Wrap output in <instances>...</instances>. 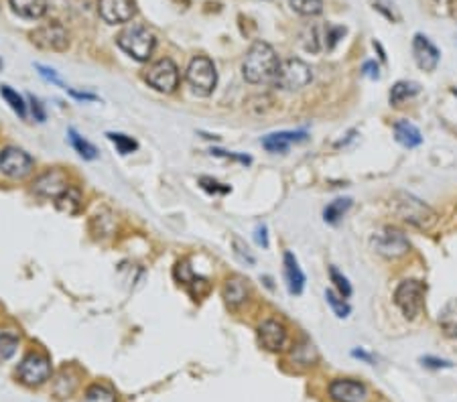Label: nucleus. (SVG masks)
<instances>
[{"instance_id": "obj_30", "label": "nucleus", "mask_w": 457, "mask_h": 402, "mask_svg": "<svg viewBox=\"0 0 457 402\" xmlns=\"http://www.w3.org/2000/svg\"><path fill=\"white\" fill-rule=\"evenodd\" d=\"M84 402H116V394L104 384H91L86 390Z\"/></svg>"}, {"instance_id": "obj_6", "label": "nucleus", "mask_w": 457, "mask_h": 402, "mask_svg": "<svg viewBox=\"0 0 457 402\" xmlns=\"http://www.w3.org/2000/svg\"><path fill=\"white\" fill-rule=\"evenodd\" d=\"M425 284L416 278L403 280L394 291V303L407 319H416L425 307Z\"/></svg>"}, {"instance_id": "obj_22", "label": "nucleus", "mask_w": 457, "mask_h": 402, "mask_svg": "<svg viewBox=\"0 0 457 402\" xmlns=\"http://www.w3.org/2000/svg\"><path fill=\"white\" fill-rule=\"evenodd\" d=\"M10 8L23 19H41L47 12V0H8Z\"/></svg>"}, {"instance_id": "obj_47", "label": "nucleus", "mask_w": 457, "mask_h": 402, "mask_svg": "<svg viewBox=\"0 0 457 402\" xmlns=\"http://www.w3.org/2000/svg\"><path fill=\"white\" fill-rule=\"evenodd\" d=\"M0 67H2V61H0Z\"/></svg>"}, {"instance_id": "obj_34", "label": "nucleus", "mask_w": 457, "mask_h": 402, "mask_svg": "<svg viewBox=\"0 0 457 402\" xmlns=\"http://www.w3.org/2000/svg\"><path fill=\"white\" fill-rule=\"evenodd\" d=\"M16 348H19V337L12 333H2L0 335V361L14 356Z\"/></svg>"}, {"instance_id": "obj_40", "label": "nucleus", "mask_w": 457, "mask_h": 402, "mask_svg": "<svg viewBox=\"0 0 457 402\" xmlns=\"http://www.w3.org/2000/svg\"><path fill=\"white\" fill-rule=\"evenodd\" d=\"M212 155L216 157H224V159H234V161H240L244 165H250V157H242V155H236V153H226V150H220V148H212Z\"/></svg>"}, {"instance_id": "obj_2", "label": "nucleus", "mask_w": 457, "mask_h": 402, "mask_svg": "<svg viewBox=\"0 0 457 402\" xmlns=\"http://www.w3.org/2000/svg\"><path fill=\"white\" fill-rule=\"evenodd\" d=\"M390 205H392L394 214L403 222H407L412 227H416V230H423V232L431 230L437 223V220H439L437 212L433 208H429L423 199H419L416 195L407 193V191L394 193Z\"/></svg>"}, {"instance_id": "obj_20", "label": "nucleus", "mask_w": 457, "mask_h": 402, "mask_svg": "<svg viewBox=\"0 0 457 402\" xmlns=\"http://www.w3.org/2000/svg\"><path fill=\"white\" fill-rule=\"evenodd\" d=\"M80 384V374L74 368H63L53 384V392L57 399H69Z\"/></svg>"}, {"instance_id": "obj_43", "label": "nucleus", "mask_w": 457, "mask_h": 402, "mask_svg": "<svg viewBox=\"0 0 457 402\" xmlns=\"http://www.w3.org/2000/svg\"><path fill=\"white\" fill-rule=\"evenodd\" d=\"M37 69H39V74L45 78V80H49V82H53V84H57V86H63V82L57 78V74H55V69H49V67H45V65H39L37 63Z\"/></svg>"}, {"instance_id": "obj_38", "label": "nucleus", "mask_w": 457, "mask_h": 402, "mask_svg": "<svg viewBox=\"0 0 457 402\" xmlns=\"http://www.w3.org/2000/svg\"><path fill=\"white\" fill-rule=\"evenodd\" d=\"M376 10H380L386 19H390V21H399L401 16H399V12H397V8H394V4L390 2V0H376V6H374Z\"/></svg>"}, {"instance_id": "obj_39", "label": "nucleus", "mask_w": 457, "mask_h": 402, "mask_svg": "<svg viewBox=\"0 0 457 402\" xmlns=\"http://www.w3.org/2000/svg\"><path fill=\"white\" fill-rule=\"evenodd\" d=\"M29 106H31V112H33L35 120H37V122H45V108H43V104H41L35 96H29Z\"/></svg>"}, {"instance_id": "obj_42", "label": "nucleus", "mask_w": 457, "mask_h": 402, "mask_svg": "<svg viewBox=\"0 0 457 402\" xmlns=\"http://www.w3.org/2000/svg\"><path fill=\"white\" fill-rule=\"evenodd\" d=\"M254 238H256L258 246H263V248H269V234H267V225H265V223H258V225H256Z\"/></svg>"}, {"instance_id": "obj_35", "label": "nucleus", "mask_w": 457, "mask_h": 402, "mask_svg": "<svg viewBox=\"0 0 457 402\" xmlns=\"http://www.w3.org/2000/svg\"><path fill=\"white\" fill-rule=\"evenodd\" d=\"M344 35H346V29H344V27L327 25V29H325V33H323V45H325V49H333Z\"/></svg>"}, {"instance_id": "obj_19", "label": "nucleus", "mask_w": 457, "mask_h": 402, "mask_svg": "<svg viewBox=\"0 0 457 402\" xmlns=\"http://www.w3.org/2000/svg\"><path fill=\"white\" fill-rule=\"evenodd\" d=\"M303 140H307L305 133H274L263 138V146L269 153H287L293 142H303Z\"/></svg>"}, {"instance_id": "obj_26", "label": "nucleus", "mask_w": 457, "mask_h": 402, "mask_svg": "<svg viewBox=\"0 0 457 402\" xmlns=\"http://www.w3.org/2000/svg\"><path fill=\"white\" fill-rule=\"evenodd\" d=\"M419 84H414V82H397L392 89H390V104L392 106H401V104H405L407 100H411L414 98L416 93H419Z\"/></svg>"}, {"instance_id": "obj_1", "label": "nucleus", "mask_w": 457, "mask_h": 402, "mask_svg": "<svg viewBox=\"0 0 457 402\" xmlns=\"http://www.w3.org/2000/svg\"><path fill=\"white\" fill-rule=\"evenodd\" d=\"M278 65H280V61H278L273 47L265 41H256L248 49V53L244 57L242 74H244L246 82H250V84H267V82H274Z\"/></svg>"}, {"instance_id": "obj_15", "label": "nucleus", "mask_w": 457, "mask_h": 402, "mask_svg": "<svg viewBox=\"0 0 457 402\" xmlns=\"http://www.w3.org/2000/svg\"><path fill=\"white\" fill-rule=\"evenodd\" d=\"M412 57L416 61V65L423 69V71H433L437 65H439V49L431 43L425 35L416 33L414 39H412Z\"/></svg>"}, {"instance_id": "obj_8", "label": "nucleus", "mask_w": 457, "mask_h": 402, "mask_svg": "<svg viewBox=\"0 0 457 402\" xmlns=\"http://www.w3.org/2000/svg\"><path fill=\"white\" fill-rule=\"evenodd\" d=\"M35 169V161L29 153L16 146H6L0 150V173L8 179H27Z\"/></svg>"}, {"instance_id": "obj_25", "label": "nucleus", "mask_w": 457, "mask_h": 402, "mask_svg": "<svg viewBox=\"0 0 457 402\" xmlns=\"http://www.w3.org/2000/svg\"><path fill=\"white\" fill-rule=\"evenodd\" d=\"M350 208H352L350 197H337L323 210V220L327 223H337L350 212Z\"/></svg>"}, {"instance_id": "obj_11", "label": "nucleus", "mask_w": 457, "mask_h": 402, "mask_svg": "<svg viewBox=\"0 0 457 402\" xmlns=\"http://www.w3.org/2000/svg\"><path fill=\"white\" fill-rule=\"evenodd\" d=\"M33 43L47 51H65L69 47V35L59 23H51L45 27H39L31 33Z\"/></svg>"}, {"instance_id": "obj_44", "label": "nucleus", "mask_w": 457, "mask_h": 402, "mask_svg": "<svg viewBox=\"0 0 457 402\" xmlns=\"http://www.w3.org/2000/svg\"><path fill=\"white\" fill-rule=\"evenodd\" d=\"M364 76L368 78H372V80H378V65L374 63V61H366L364 63Z\"/></svg>"}, {"instance_id": "obj_29", "label": "nucleus", "mask_w": 457, "mask_h": 402, "mask_svg": "<svg viewBox=\"0 0 457 402\" xmlns=\"http://www.w3.org/2000/svg\"><path fill=\"white\" fill-rule=\"evenodd\" d=\"M106 136H108V140L116 146V150H118L120 155H131V153H135L138 148V142L133 136H129V134L108 133Z\"/></svg>"}, {"instance_id": "obj_3", "label": "nucleus", "mask_w": 457, "mask_h": 402, "mask_svg": "<svg viewBox=\"0 0 457 402\" xmlns=\"http://www.w3.org/2000/svg\"><path fill=\"white\" fill-rule=\"evenodd\" d=\"M116 43L118 47L129 53L133 59L137 61H148L153 51H155V35L142 27V25H133V27H126L118 37H116Z\"/></svg>"}, {"instance_id": "obj_13", "label": "nucleus", "mask_w": 457, "mask_h": 402, "mask_svg": "<svg viewBox=\"0 0 457 402\" xmlns=\"http://www.w3.org/2000/svg\"><path fill=\"white\" fill-rule=\"evenodd\" d=\"M98 12L108 25H122V23H129L137 14V2L135 0H100Z\"/></svg>"}, {"instance_id": "obj_24", "label": "nucleus", "mask_w": 457, "mask_h": 402, "mask_svg": "<svg viewBox=\"0 0 457 402\" xmlns=\"http://www.w3.org/2000/svg\"><path fill=\"white\" fill-rule=\"evenodd\" d=\"M439 325L445 335L457 337V299H452L443 305V309L439 311Z\"/></svg>"}, {"instance_id": "obj_46", "label": "nucleus", "mask_w": 457, "mask_h": 402, "mask_svg": "<svg viewBox=\"0 0 457 402\" xmlns=\"http://www.w3.org/2000/svg\"><path fill=\"white\" fill-rule=\"evenodd\" d=\"M69 93H71L74 98H78V100H96L93 93H80V91H74V89H69Z\"/></svg>"}, {"instance_id": "obj_9", "label": "nucleus", "mask_w": 457, "mask_h": 402, "mask_svg": "<svg viewBox=\"0 0 457 402\" xmlns=\"http://www.w3.org/2000/svg\"><path fill=\"white\" fill-rule=\"evenodd\" d=\"M19 378L27 386H41L51 378V359L41 352H31L16 370Z\"/></svg>"}, {"instance_id": "obj_33", "label": "nucleus", "mask_w": 457, "mask_h": 402, "mask_svg": "<svg viewBox=\"0 0 457 402\" xmlns=\"http://www.w3.org/2000/svg\"><path fill=\"white\" fill-rule=\"evenodd\" d=\"M329 276H331V282L335 284L337 293H339L344 299H350V297H352V284H350V280L335 267H329Z\"/></svg>"}, {"instance_id": "obj_23", "label": "nucleus", "mask_w": 457, "mask_h": 402, "mask_svg": "<svg viewBox=\"0 0 457 402\" xmlns=\"http://www.w3.org/2000/svg\"><path fill=\"white\" fill-rule=\"evenodd\" d=\"M394 138L399 144L407 146V148H414L423 142V136H421V131L409 122V120H399L394 124Z\"/></svg>"}, {"instance_id": "obj_5", "label": "nucleus", "mask_w": 457, "mask_h": 402, "mask_svg": "<svg viewBox=\"0 0 457 402\" xmlns=\"http://www.w3.org/2000/svg\"><path fill=\"white\" fill-rule=\"evenodd\" d=\"M185 78H187V84L197 96H210L218 86L216 65L210 57H203V55H197L191 59Z\"/></svg>"}, {"instance_id": "obj_32", "label": "nucleus", "mask_w": 457, "mask_h": 402, "mask_svg": "<svg viewBox=\"0 0 457 402\" xmlns=\"http://www.w3.org/2000/svg\"><path fill=\"white\" fill-rule=\"evenodd\" d=\"M289 2L303 16H313L323 10V0H289Z\"/></svg>"}, {"instance_id": "obj_16", "label": "nucleus", "mask_w": 457, "mask_h": 402, "mask_svg": "<svg viewBox=\"0 0 457 402\" xmlns=\"http://www.w3.org/2000/svg\"><path fill=\"white\" fill-rule=\"evenodd\" d=\"M69 185H67V177H65V173L63 171H59V169H51V171H47L43 175H39V177L35 179V183H33V191L37 193V195H41V197H57V195H61L65 189H67Z\"/></svg>"}, {"instance_id": "obj_21", "label": "nucleus", "mask_w": 457, "mask_h": 402, "mask_svg": "<svg viewBox=\"0 0 457 402\" xmlns=\"http://www.w3.org/2000/svg\"><path fill=\"white\" fill-rule=\"evenodd\" d=\"M82 191L78 187H67L61 195L55 197V208L61 212V214H67V216H76L80 214L82 210Z\"/></svg>"}, {"instance_id": "obj_4", "label": "nucleus", "mask_w": 457, "mask_h": 402, "mask_svg": "<svg viewBox=\"0 0 457 402\" xmlns=\"http://www.w3.org/2000/svg\"><path fill=\"white\" fill-rule=\"evenodd\" d=\"M311 80H313L311 67L303 59L291 57V59H287V61H282L278 65V71H276V78H274V86L285 89V91H297V89H303L305 86H309Z\"/></svg>"}, {"instance_id": "obj_37", "label": "nucleus", "mask_w": 457, "mask_h": 402, "mask_svg": "<svg viewBox=\"0 0 457 402\" xmlns=\"http://www.w3.org/2000/svg\"><path fill=\"white\" fill-rule=\"evenodd\" d=\"M232 244H234V254L240 258V260H244V263H248V265H254L256 260H254V256L250 254V250H248V246L238 238V236H234L232 238Z\"/></svg>"}, {"instance_id": "obj_12", "label": "nucleus", "mask_w": 457, "mask_h": 402, "mask_svg": "<svg viewBox=\"0 0 457 402\" xmlns=\"http://www.w3.org/2000/svg\"><path fill=\"white\" fill-rule=\"evenodd\" d=\"M329 399L333 402H364L368 399L366 384L352 378H337L327 388Z\"/></svg>"}, {"instance_id": "obj_31", "label": "nucleus", "mask_w": 457, "mask_h": 402, "mask_svg": "<svg viewBox=\"0 0 457 402\" xmlns=\"http://www.w3.org/2000/svg\"><path fill=\"white\" fill-rule=\"evenodd\" d=\"M325 299H327L329 307L333 309V313H335L339 319H346V317L350 315V311H352V307L348 305V301H346L342 295H337L335 291H331V289L325 291Z\"/></svg>"}, {"instance_id": "obj_36", "label": "nucleus", "mask_w": 457, "mask_h": 402, "mask_svg": "<svg viewBox=\"0 0 457 402\" xmlns=\"http://www.w3.org/2000/svg\"><path fill=\"white\" fill-rule=\"evenodd\" d=\"M199 185H201V189H205L208 193H214V195H226V193H230V185H224V183H220V181H216V179L212 177H201L199 179Z\"/></svg>"}, {"instance_id": "obj_17", "label": "nucleus", "mask_w": 457, "mask_h": 402, "mask_svg": "<svg viewBox=\"0 0 457 402\" xmlns=\"http://www.w3.org/2000/svg\"><path fill=\"white\" fill-rule=\"evenodd\" d=\"M282 265H285V278H287V287H289V293L291 295H301L303 289H305V274L299 267L297 258L293 252H285L282 256Z\"/></svg>"}, {"instance_id": "obj_41", "label": "nucleus", "mask_w": 457, "mask_h": 402, "mask_svg": "<svg viewBox=\"0 0 457 402\" xmlns=\"http://www.w3.org/2000/svg\"><path fill=\"white\" fill-rule=\"evenodd\" d=\"M423 364L427 366V368H435V370H439V368H452L454 364L452 361H447V359H439V357H423Z\"/></svg>"}, {"instance_id": "obj_18", "label": "nucleus", "mask_w": 457, "mask_h": 402, "mask_svg": "<svg viewBox=\"0 0 457 402\" xmlns=\"http://www.w3.org/2000/svg\"><path fill=\"white\" fill-rule=\"evenodd\" d=\"M224 299L232 309L240 307L248 299V280L242 276H230L224 284Z\"/></svg>"}, {"instance_id": "obj_45", "label": "nucleus", "mask_w": 457, "mask_h": 402, "mask_svg": "<svg viewBox=\"0 0 457 402\" xmlns=\"http://www.w3.org/2000/svg\"><path fill=\"white\" fill-rule=\"evenodd\" d=\"M352 356H354V357H360V359H364L366 364H374V357L370 356V354H366L364 350H354V352H352Z\"/></svg>"}, {"instance_id": "obj_28", "label": "nucleus", "mask_w": 457, "mask_h": 402, "mask_svg": "<svg viewBox=\"0 0 457 402\" xmlns=\"http://www.w3.org/2000/svg\"><path fill=\"white\" fill-rule=\"evenodd\" d=\"M0 96L8 102V106L25 120L27 118V104L23 100V96H19V91L10 88V86H0Z\"/></svg>"}, {"instance_id": "obj_27", "label": "nucleus", "mask_w": 457, "mask_h": 402, "mask_svg": "<svg viewBox=\"0 0 457 402\" xmlns=\"http://www.w3.org/2000/svg\"><path fill=\"white\" fill-rule=\"evenodd\" d=\"M69 142H71V146L80 153V157H84V159H88V161H93V159H98V148L91 144L90 140H86L84 136H80L78 131H74V129H69Z\"/></svg>"}, {"instance_id": "obj_7", "label": "nucleus", "mask_w": 457, "mask_h": 402, "mask_svg": "<svg viewBox=\"0 0 457 402\" xmlns=\"http://www.w3.org/2000/svg\"><path fill=\"white\" fill-rule=\"evenodd\" d=\"M372 248L384 258H401L411 250V242L405 232L386 225L372 236Z\"/></svg>"}, {"instance_id": "obj_14", "label": "nucleus", "mask_w": 457, "mask_h": 402, "mask_svg": "<svg viewBox=\"0 0 457 402\" xmlns=\"http://www.w3.org/2000/svg\"><path fill=\"white\" fill-rule=\"evenodd\" d=\"M258 342L269 352H280L287 346V329L276 319H265L258 325Z\"/></svg>"}, {"instance_id": "obj_10", "label": "nucleus", "mask_w": 457, "mask_h": 402, "mask_svg": "<svg viewBox=\"0 0 457 402\" xmlns=\"http://www.w3.org/2000/svg\"><path fill=\"white\" fill-rule=\"evenodd\" d=\"M146 82L148 86L163 91V93H173L179 86V67L171 61V59H159L157 63H153L146 71Z\"/></svg>"}]
</instances>
